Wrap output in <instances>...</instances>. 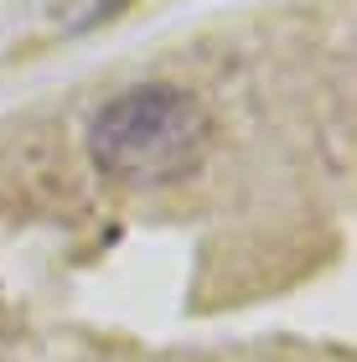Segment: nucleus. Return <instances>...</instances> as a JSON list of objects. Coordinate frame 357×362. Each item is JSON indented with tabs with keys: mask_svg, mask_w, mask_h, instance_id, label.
<instances>
[{
	"mask_svg": "<svg viewBox=\"0 0 357 362\" xmlns=\"http://www.w3.org/2000/svg\"><path fill=\"white\" fill-rule=\"evenodd\" d=\"M213 119L182 83H135L115 93L88 124V156L115 187L166 192L202 171Z\"/></svg>",
	"mask_w": 357,
	"mask_h": 362,
	"instance_id": "f257e3e1",
	"label": "nucleus"
}]
</instances>
